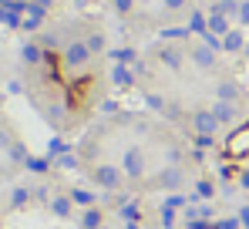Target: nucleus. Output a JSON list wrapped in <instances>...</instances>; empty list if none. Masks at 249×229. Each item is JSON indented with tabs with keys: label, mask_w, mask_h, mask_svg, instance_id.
Masks as SVG:
<instances>
[{
	"label": "nucleus",
	"mask_w": 249,
	"mask_h": 229,
	"mask_svg": "<svg viewBox=\"0 0 249 229\" xmlns=\"http://www.w3.org/2000/svg\"><path fill=\"white\" fill-rule=\"evenodd\" d=\"M239 7H243V0H215V7H212V14H222V17H236L239 20Z\"/></svg>",
	"instance_id": "f8f14e48"
},
{
	"label": "nucleus",
	"mask_w": 249,
	"mask_h": 229,
	"mask_svg": "<svg viewBox=\"0 0 249 229\" xmlns=\"http://www.w3.org/2000/svg\"><path fill=\"white\" fill-rule=\"evenodd\" d=\"M31 3H37V7H44V10L51 7V0H31Z\"/></svg>",
	"instance_id": "c9c22d12"
},
{
	"label": "nucleus",
	"mask_w": 249,
	"mask_h": 229,
	"mask_svg": "<svg viewBox=\"0 0 249 229\" xmlns=\"http://www.w3.org/2000/svg\"><path fill=\"white\" fill-rule=\"evenodd\" d=\"M239 223H243V226L249 229V206H246V209H243V212H239Z\"/></svg>",
	"instance_id": "f704fd0d"
},
{
	"label": "nucleus",
	"mask_w": 249,
	"mask_h": 229,
	"mask_svg": "<svg viewBox=\"0 0 249 229\" xmlns=\"http://www.w3.org/2000/svg\"><path fill=\"white\" fill-rule=\"evenodd\" d=\"M196 145H199V149H209V145H212V135H196Z\"/></svg>",
	"instance_id": "2f4dec72"
},
{
	"label": "nucleus",
	"mask_w": 249,
	"mask_h": 229,
	"mask_svg": "<svg viewBox=\"0 0 249 229\" xmlns=\"http://www.w3.org/2000/svg\"><path fill=\"white\" fill-rule=\"evenodd\" d=\"M159 216H162V226H165V229H172V226H175V209L162 206V212H159Z\"/></svg>",
	"instance_id": "a878e982"
},
{
	"label": "nucleus",
	"mask_w": 249,
	"mask_h": 229,
	"mask_svg": "<svg viewBox=\"0 0 249 229\" xmlns=\"http://www.w3.org/2000/svg\"><path fill=\"white\" fill-rule=\"evenodd\" d=\"M64 68H74V71H81L88 68V61H91V47H88V40H71L68 47H64Z\"/></svg>",
	"instance_id": "f03ea898"
},
{
	"label": "nucleus",
	"mask_w": 249,
	"mask_h": 229,
	"mask_svg": "<svg viewBox=\"0 0 249 229\" xmlns=\"http://www.w3.org/2000/svg\"><path fill=\"white\" fill-rule=\"evenodd\" d=\"M196 195H202V199H209V195H215V186H212L209 179H199V182H196Z\"/></svg>",
	"instance_id": "4be33fe9"
},
{
	"label": "nucleus",
	"mask_w": 249,
	"mask_h": 229,
	"mask_svg": "<svg viewBox=\"0 0 249 229\" xmlns=\"http://www.w3.org/2000/svg\"><path fill=\"white\" fill-rule=\"evenodd\" d=\"M145 101H148V108H152V112H165V108H168L162 95H145Z\"/></svg>",
	"instance_id": "b1692460"
},
{
	"label": "nucleus",
	"mask_w": 249,
	"mask_h": 229,
	"mask_svg": "<svg viewBox=\"0 0 249 229\" xmlns=\"http://www.w3.org/2000/svg\"><path fill=\"white\" fill-rule=\"evenodd\" d=\"M122 172L128 175V179H142L145 175V152L142 149H124V155H122Z\"/></svg>",
	"instance_id": "7ed1b4c3"
},
{
	"label": "nucleus",
	"mask_w": 249,
	"mask_h": 229,
	"mask_svg": "<svg viewBox=\"0 0 249 229\" xmlns=\"http://www.w3.org/2000/svg\"><path fill=\"white\" fill-rule=\"evenodd\" d=\"M108 57H115V64H138V54H135L131 47H118V51H111Z\"/></svg>",
	"instance_id": "6ab92c4d"
},
{
	"label": "nucleus",
	"mask_w": 249,
	"mask_h": 229,
	"mask_svg": "<svg viewBox=\"0 0 249 229\" xmlns=\"http://www.w3.org/2000/svg\"><path fill=\"white\" fill-rule=\"evenodd\" d=\"M189 121H192V132H196V135H215V132L222 128L219 118L212 114V108H199V112H192Z\"/></svg>",
	"instance_id": "20e7f679"
},
{
	"label": "nucleus",
	"mask_w": 249,
	"mask_h": 229,
	"mask_svg": "<svg viewBox=\"0 0 249 229\" xmlns=\"http://www.w3.org/2000/svg\"><path fill=\"white\" fill-rule=\"evenodd\" d=\"M159 61H162L165 68H172V71H178V68H182V51H175V47H162V51H159Z\"/></svg>",
	"instance_id": "2eb2a0df"
},
{
	"label": "nucleus",
	"mask_w": 249,
	"mask_h": 229,
	"mask_svg": "<svg viewBox=\"0 0 249 229\" xmlns=\"http://www.w3.org/2000/svg\"><path fill=\"white\" fill-rule=\"evenodd\" d=\"M88 47H91V54H98V51H105V34H88Z\"/></svg>",
	"instance_id": "5701e85b"
},
{
	"label": "nucleus",
	"mask_w": 249,
	"mask_h": 229,
	"mask_svg": "<svg viewBox=\"0 0 249 229\" xmlns=\"http://www.w3.org/2000/svg\"><path fill=\"white\" fill-rule=\"evenodd\" d=\"M81 226H84V229H101V226H105V216H101V209H84Z\"/></svg>",
	"instance_id": "a211bd4d"
},
{
	"label": "nucleus",
	"mask_w": 249,
	"mask_h": 229,
	"mask_svg": "<svg viewBox=\"0 0 249 229\" xmlns=\"http://www.w3.org/2000/svg\"><path fill=\"white\" fill-rule=\"evenodd\" d=\"M138 3H152V0H138Z\"/></svg>",
	"instance_id": "4c0bfd02"
},
{
	"label": "nucleus",
	"mask_w": 249,
	"mask_h": 229,
	"mask_svg": "<svg viewBox=\"0 0 249 229\" xmlns=\"http://www.w3.org/2000/svg\"><path fill=\"white\" fill-rule=\"evenodd\" d=\"M189 34H192L189 27H165V31H162V38H165V40H185Z\"/></svg>",
	"instance_id": "412c9836"
},
{
	"label": "nucleus",
	"mask_w": 249,
	"mask_h": 229,
	"mask_svg": "<svg viewBox=\"0 0 249 229\" xmlns=\"http://www.w3.org/2000/svg\"><path fill=\"white\" fill-rule=\"evenodd\" d=\"M239 186H243V189H249V169H243V172H239Z\"/></svg>",
	"instance_id": "473e14b6"
},
{
	"label": "nucleus",
	"mask_w": 249,
	"mask_h": 229,
	"mask_svg": "<svg viewBox=\"0 0 249 229\" xmlns=\"http://www.w3.org/2000/svg\"><path fill=\"white\" fill-rule=\"evenodd\" d=\"M222 152L226 158H249V121L229 132V138L222 142Z\"/></svg>",
	"instance_id": "f257e3e1"
},
{
	"label": "nucleus",
	"mask_w": 249,
	"mask_h": 229,
	"mask_svg": "<svg viewBox=\"0 0 249 229\" xmlns=\"http://www.w3.org/2000/svg\"><path fill=\"white\" fill-rule=\"evenodd\" d=\"M243 226V223H239V216H236V219H222V223H219V229H239Z\"/></svg>",
	"instance_id": "7c9ffc66"
},
{
	"label": "nucleus",
	"mask_w": 249,
	"mask_h": 229,
	"mask_svg": "<svg viewBox=\"0 0 249 229\" xmlns=\"http://www.w3.org/2000/svg\"><path fill=\"white\" fill-rule=\"evenodd\" d=\"M20 54H24V61H27V64L44 61V54H41V47H37V44H24V51H20Z\"/></svg>",
	"instance_id": "aec40b11"
},
{
	"label": "nucleus",
	"mask_w": 249,
	"mask_h": 229,
	"mask_svg": "<svg viewBox=\"0 0 249 229\" xmlns=\"http://www.w3.org/2000/svg\"><path fill=\"white\" fill-rule=\"evenodd\" d=\"M135 68H128V64H111V84L115 88H122V91H128L131 84H135Z\"/></svg>",
	"instance_id": "6e6552de"
},
{
	"label": "nucleus",
	"mask_w": 249,
	"mask_h": 229,
	"mask_svg": "<svg viewBox=\"0 0 249 229\" xmlns=\"http://www.w3.org/2000/svg\"><path fill=\"white\" fill-rule=\"evenodd\" d=\"M71 199H74L78 206H91V202H94V195H91V192H84V189H74V192H71Z\"/></svg>",
	"instance_id": "393cba45"
},
{
	"label": "nucleus",
	"mask_w": 249,
	"mask_h": 229,
	"mask_svg": "<svg viewBox=\"0 0 249 229\" xmlns=\"http://www.w3.org/2000/svg\"><path fill=\"white\" fill-rule=\"evenodd\" d=\"M94 182H98L101 189L111 192V189H118V186L124 182V172L118 169V165H98V169H94Z\"/></svg>",
	"instance_id": "39448f33"
},
{
	"label": "nucleus",
	"mask_w": 249,
	"mask_h": 229,
	"mask_svg": "<svg viewBox=\"0 0 249 229\" xmlns=\"http://www.w3.org/2000/svg\"><path fill=\"white\" fill-rule=\"evenodd\" d=\"M189 31H192V34H199V38H206V34H209V17L196 10V14L189 17Z\"/></svg>",
	"instance_id": "dca6fc26"
},
{
	"label": "nucleus",
	"mask_w": 249,
	"mask_h": 229,
	"mask_svg": "<svg viewBox=\"0 0 249 229\" xmlns=\"http://www.w3.org/2000/svg\"><path fill=\"white\" fill-rule=\"evenodd\" d=\"M138 0H111V7L118 10V14H131V7H135Z\"/></svg>",
	"instance_id": "bb28decb"
},
{
	"label": "nucleus",
	"mask_w": 249,
	"mask_h": 229,
	"mask_svg": "<svg viewBox=\"0 0 249 229\" xmlns=\"http://www.w3.org/2000/svg\"><path fill=\"white\" fill-rule=\"evenodd\" d=\"M182 182H185V175H182V169H178V165H165V169L155 175V186H162V189H168V192L178 189Z\"/></svg>",
	"instance_id": "423d86ee"
},
{
	"label": "nucleus",
	"mask_w": 249,
	"mask_h": 229,
	"mask_svg": "<svg viewBox=\"0 0 249 229\" xmlns=\"http://www.w3.org/2000/svg\"><path fill=\"white\" fill-rule=\"evenodd\" d=\"M61 165H64V169H74L78 162H74V155H64V158H61Z\"/></svg>",
	"instance_id": "72a5a7b5"
},
{
	"label": "nucleus",
	"mask_w": 249,
	"mask_h": 229,
	"mask_svg": "<svg viewBox=\"0 0 249 229\" xmlns=\"http://www.w3.org/2000/svg\"><path fill=\"white\" fill-rule=\"evenodd\" d=\"M189 57H192V64L202 68V71H212V68H215V51L206 47V44H192V54H189Z\"/></svg>",
	"instance_id": "0eeeda50"
},
{
	"label": "nucleus",
	"mask_w": 249,
	"mask_h": 229,
	"mask_svg": "<svg viewBox=\"0 0 249 229\" xmlns=\"http://www.w3.org/2000/svg\"><path fill=\"white\" fill-rule=\"evenodd\" d=\"M239 98H243V91H239L236 81H219V84H215V101H229V105H236Z\"/></svg>",
	"instance_id": "1a4fd4ad"
},
{
	"label": "nucleus",
	"mask_w": 249,
	"mask_h": 229,
	"mask_svg": "<svg viewBox=\"0 0 249 229\" xmlns=\"http://www.w3.org/2000/svg\"><path fill=\"white\" fill-rule=\"evenodd\" d=\"M122 212H124V219H128V223H135V219H142V212H138L135 206H124Z\"/></svg>",
	"instance_id": "cd10ccee"
},
{
	"label": "nucleus",
	"mask_w": 249,
	"mask_h": 229,
	"mask_svg": "<svg viewBox=\"0 0 249 229\" xmlns=\"http://www.w3.org/2000/svg\"><path fill=\"white\" fill-rule=\"evenodd\" d=\"M222 51H229V54H239V51H246V31H229L226 38H222Z\"/></svg>",
	"instance_id": "9d476101"
},
{
	"label": "nucleus",
	"mask_w": 249,
	"mask_h": 229,
	"mask_svg": "<svg viewBox=\"0 0 249 229\" xmlns=\"http://www.w3.org/2000/svg\"><path fill=\"white\" fill-rule=\"evenodd\" d=\"M212 114L219 118V125H232V121L239 118V108L229 105V101H215V105H212Z\"/></svg>",
	"instance_id": "9b49d317"
},
{
	"label": "nucleus",
	"mask_w": 249,
	"mask_h": 229,
	"mask_svg": "<svg viewBox=\"0 0 249 229\" xmlns=\"http://www.w3.org/2000/svg\"><path fill=\"white\" fill-rule=\"evenodd\" d=\"M91 91V77H74L71 81V105H81V98H88Z\"/></svg>",
	"instance_id": "ddd939ff"
},
{
	"label": "nucleus",
	"mask_w": 249,
	"mask_h": 229,
	"mask_svg": "<svg viewBox=\"0 0 249 229\" xmlns=\"http://www.w3.org/2000/svg\"><path fill=\"white\" fill-rule=\"evenodd\" d=\"M239 24L249 27V0H243V7H239Z\"/></svg>",
	"instance_id": "c85d7f7f"
},
{
	"label": "nucleus",
	"mask_w": 249,
	"mask_h": 229,
	"mask_svg": "<svg viewBox=\"0 0 249 229\" xmlns=\"http://www.w3.org/2000/svg\"><path fill=\"white\" fill-rule=\"evenodd\" d=\"M232 27H229V17H222V14H209V34H215V38H226Z\"/></svg>",
	"instance_id": "4468645a"
},
{
	"label": "nucleus",
	"mask_w": 249,
	"mask_h": 229,
	"mask_svg": "<svg viewBox=\"0 0 249 229\" xmlns=\"http://www.w3.org/2000/svg\"><path fill=\"white\" fill-rule=\"evenodd\" d=\"M74 3H78V7H84V3H91V0H74Z\"/></svg>",
	"instance_id": "e433bc0d"
},
{
	"label": "nucleus",
	"mask_w": 249,
	"mask_h": 229,
	"mask_svg": "<svg viewBox=\"0 0 249 229\" xmlns=\"http://www.w3.org/2000/svg\"><path fill=\"white\" fill-rule=\"evenodd\" d=\"M162 3H165V10H182L189 0H162Z\"/></svg>",
	"instance_id": "c756f323"
},
{
	"label": "nucleus",
	"mask_w": 249,
	"mask_h": 229,
	"mask_svg": "<svg viewBox=\"0 0 249 229\" xmlns=\"http://www.w3.org/2000/svg\"><path fill=\"white\" fill-rule=\"evenodd\" d=\"M71 206H74V199H71V195H57V199L51 202L54 216H61V219H68V216H71Z\"/></svg>",
	"instance_id": "f3484780"
}]
</instances>
